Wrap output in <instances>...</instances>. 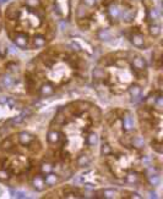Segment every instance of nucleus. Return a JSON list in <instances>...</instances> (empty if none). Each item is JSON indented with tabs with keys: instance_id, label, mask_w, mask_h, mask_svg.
Returning a JSON list of instances; mask_svg holds the SVG:
<instances>
[{
	"instance_id": "f257e3e1",
	"label": "nucleus",
	"mask_w": 163,
	"mask_h": 199,
	"mask_svg": "<svg viewBox=\"0 0 163 199\" xmlns=\"http://www.w3.org/2000/svg\"><path fill=\"white\" fill-rule=\"evenodd\" d=\"M108 16L113 22H117L120 18V9L117 4H110L108 8Z\"/></svg>"
},
{
	"instance_id": "f03ea898",
	"label": "nucleus",
	"mask_w": 163,
	"mask_h": 199,
	"mask_svg": "<svg viewBox=\"0 0 163 199\" xmlns=\"http://www.w3.org/2000/svg\"><path fill=\"white\" fill-rule=\"evenodd\" d=\"M14 43L16 44V47L21 48V49H25L27 48V43H28V38L25 33H19L14 37Z\"/></svg>"
},
{
	"instance_id": "7ed1b4c3",
	"label": "nucleus",
	"mask_w": 163,
	"mask_h": 199,
	"mask_svg": "<svg viewBox=\"0 0 163 199\" xmlns=\"http://www.w3.org/2000/svg\"><path fill=\"white\" fill-rule=\"evenodd\" d=\"M131 65H133L134 70H136V71H144V70L146 69V66H147L146 60H145L142 56H136V57L133 60Z\"/></svg>"
},
{
	"instance_id": "20e7f679",
	"label": "nucleus",
	"mask_w": 163,
	"mask_h": 199,
	"mask_svg": "<svg viewBox=\"0 0 163 199\" xmlns=\"http://www.w3.org/2000/svg\"><path fill=\"white\" fill-rule=\"evenodd\" d=\"M123 128L126 132L134 129V120H133L131 115H130V113H126L123 117Z\"/></svg>"
},
{
	"instance_id": "39448f33",
	"label": "nucleus",
	"mask_w": 163,
	"mask_h": 199,
	"mask_svg": "<svg viewBox=\"0 0 163 199\" xmlns=\"http://www.w3.org/2000/svg\"><path fill=\"white\" fill-rule=\"evenodd\" d=\"M130 41H131V43H133L136 48H144L145 37L141 34V33H134V34L130 37Z\"/></svg>"
},
{
	"instance_id": "423d86ee",
	"label": "nucleus",
	"mask_w": 163,
	"mask_h": 199,
	"mask_svg": "<svg viewBox=\"0 0 163 199\" xmlns=\"http://www.w3.org/2000/svg\"><path fill=\"white\" fill-rule=\"evenodd\" d=\"M32 184H33V187H35V189H36V191H38V192L43 191V189H44V187H46L44 177H43V176H41V175L35 176V177H33V181H32Z\"/></svg>"
},
{
	"instance_id": "0eeeda50",
	"label": "nucleus",
	"mask_w": 163,
	"mask_h": 199,
	"mask_svg": "<svg viewBox=\"0 0 163 199\" xmlns=\"http://www.w3.org/2000/svg\"><path fill=\"white\" fill-rule=\"evenodd\" d=\"M39 93L43 96H50L54 93V86L52 83H44L41 88H39Z\"/></svg>"
},
{
	"instance_id": "6e6552de",
	"label": "nucleus",
	"mask_w": 163,
	"mask_h": 199,
	"mask_svg": "<svg viewBox=\"0 0 163 199\" xmlns=\"http://www.w3.org/2000/svg\"><path fill=\"white\" fill-rule=\"evenodd\" d=\"M33 139H35V137L32 136L31 133H28V132H21V133L19 135V141H20V143L23 144V145L29 144Z\"/></svg>"
},
{
	"instance_id": "1a4fd4ad",
	"label": "nucleus",
	"mask_w": 163,
	"mask_h": 199,
	"mask_svg": "<svg viewBox=\"0 0 163 199\" xmlns=\"http://www.w3.org/2000/svg\"><path fill=\"white\" fill-rule=\"evenodd\" d=\"M44 182H46V184L47 186H49V187H52V186H55L58 182H59V176L56 175V174H48V175H46L44 176Z\"/></svg>"
},
{
	"instance_id": "9d476101",
	"label": "nucleus",
	"mask_w": 163,
	"mask_h": 199,
	"mask_svg": "<svg viewBox=\"0 0 163 199\" xmlns=\"http://www.w3.org/2000/svg\"><path fill=\"white\" fill-rule=\"evenodd\" d=\"M120 17L125 22H130V21H133L134 17H135V11L134 10H129V9H126L124 11L120 10Z\"/></svg>"
},
{
	"instance_id": "9b49d317",
	"label": "nucleus",
	"mask_w": 163,
	"mask_h": 199,
	"mask_svg": "<svg viewBox=\"0 0 163 199\" xmlns=\"http://www.w3.org/2000/svg\"><path fill=\"white\" fill-rule=\"evenodd\" d=\"M14 84V78L10 75H3L2 78H0V86L4 88H9Z\"/></svg>"
},
{
	"instance_id": "f8f14e48",
	"label": "nucleus",
	"mask_w": 163,
	"mask_h": 199,
	"mask_svg": "<svg viewBox=\"0 0 163 199\" xmlns=\"http://www.w3.org/2000/svg\"><path fill=\"white\" fill-rule=\"evenodd\" d=\"M47 139L49 143L52 144H55L60 141V133L58 131H49L48 132V135H47Z\"/></svg>"
},
{
	"instance_id": "ddd939ff",
	"label": "nucleus",
	"mask_w": 163,
	"mask_h": 199,
	"mask_svg": "<svg viewBox=\"0 0 163 199\" xmlns=\"http://www.w3.org/2000/svg\"><path fill=\"white\" fill-rule=\"evenodd\" d=\"M97 37H98V39H101L103 42H109L112 39V34H110V32L108 29H100L98 33H97Z\"/></svg>"
},
{
	"instance_id": "4468645a",
	"label": "nucleus",
	"mask_w": 163,
	"mask_h": 199,
	"mask_svg": "<svg viewBox=\"0 0 163 199\" xmlns=\"http://www.w3.org/2000/svg\"><path fill=\"white\" fill-rule=\"evenodd\" d=\"M90 161H91V159H90V156H88L87 154H81V155L77 158V160H76L77 165H79V166H81V168L88 166Z\"/></svg>"
},
{
	"instance_id": "2eb2a0df",
	"label": "nucleus",
	"mask_w": 163,
	"mask_h": 199,
	"mask_svg": "<svg viewBox=\"0 0 163 199\" xmlns=\"http://www.w3.org/2000/svg\"><path fill=\"white\" fill-rule=\"evenodd\" d=\"M131 147H135L138 149H142L145 147V141L142 137H131Z\"/></svg>"
},
{
	"instance_id": "dca6fc26",
	"label": "nucleus",
	"mask_w": 163,
	"mask_h": 199,
	"mask_svg": "<svg viewBox=\"0 0 163 199\" xmlns=\"http://www.w3.org/2000/svg\"><path fill=\"white\" fill-rule=\"evenodd\" d=\"M129 93H130V96H131V98H139V96L141 95V87L138 86V84L130 86Z\"/></svg>"
},
{
	"instance_id": "f3484780",
	"label": "nucleus",
	"mask_w": 163,
	"mask_h": 199,
	"mask_svg": "<svg viewBox=\"0 0 163 199\" xmlns=\"http://www.w3.org/2000/svg\"><path fill=\"white\" fill-rule=\"evenodd\" d=\"M46 43H47V39H46L44 36L38 34V36H36V37L33 38V45H35L36 48H42V47L46 45Z\"/></svg>"
},
{
	"instance_id": "a211bd4d",
	"label": "nucleus",
	"mask_w": 163,
	"mask_h": 199,
	"mask_svg": "<svg viewBox=\"0 0 163 199\" xmlns=\"http://www.w3.org/2000/svg\"><path fill=\"white\" fill-rule=\"evenodd\" d=\"M125 180H126L127 183H131V184L133 183H138L139 182V175L135 171H130V172H127Z\"/></svg>"
},
{
	"instance_id": "6ab92c4d",
	"label": "nucleus",
	"mask_w": 163,
	"mask_h": 199,
	"mask_svg": "<svg viewBox=\"0 0 163 199\" xmlns=\"http://www.w3.org/2000/svg\"><path fill=\"white\" fill-rule=\"evenodd\" d=\"M100 193H101L102 197L106 198V199H113V198H115V195H117V191H114V189H112V188L103 189V191H101Z\"/></svg>"
},
{
	"instance_id": "aec40b11",
	"label": "nucleus",
	"mask_w": 163,
	"mask_h": 199,
	"mask_svg": "<svg viewBox=\"0 0 163 199\" xmlns=\"http://www.w3.org/2000/svg\"><path fill=\"white\" fill-rule=\"evenodd\" d=\"M19 16H20V10L14 9L12 6L9 8V10H8V12H6V17H8V18H10V20H16V18H19Z\"/></svg>"
},
{
	"instance_id": "412c9836",
	"label": "nucleus",
	"mask_w": 163,
	"mask_h": 199,
	"mask_svg": "<svg viewBox=\"0 0 163 199\" xmlns=\"http://www.w3.org/2000/svg\"><path fill=\"white\" fill-rule=\"evenodd\" d=\"M86 143L88 145H96L97 143H98V136H97L96 133H90L87 137H86Z\"/></svg>"
},
{
	"instance_id": "4be33fe9",
	"label": "nucleus",
	"mask_w": 163,
	"mask_h": 199,
	"mask_svg": "<svg viewBox=\"0 0 163 199\" xmlns=\"http://www.w3.org/2000/svg\"><path fill=\"white\" fill-rule=\"evenodd\" d=\"M53 165L52 164H49V162H43L42 165H41V172L43 174V175H48V174H50L52 171H53Z\"/></svg>"
},
{
	"instance_id": "5701e85b",
	"label": "nucleus",
	"mask_w": 163,
	"mask_h": 199,
	"mask_svg": "<svg viewBox=\"0 0 163 199\" xmlns=\"http://www.w3.org/2000/svg\"><path fill=\"white\" fill-rule=\"evenodd\" d=\"M148 31H150V34L152 37H158L161 34V27L158 24H156V23L155 24H151L148 27Z\"/></svg>"
},
{
	"instance_id": "b1692460",
	"label": "nucleus",
	"mask_w": 163,
	"mask_h": 199,
	"mask_svg": "<svg viewBox=\"0 0 163 199\" xmlns=\"http://www.w3.org/2000/svg\"><path fill=\"white\" fill-rule=\"evenodd\" d=\"M148 183H150L151 186H153V187L158 186V184L161 183V178H159V176H158L157 174H152V175H150V176H148Z\"/></svg>"
},
{
	"instance_id": "393cba45",
	"label": "nucleus",
	"mask_w": 163,
	"mask_h": 199,
	"mask_svg": "<svg viewBox=\"0 0 163 199\" xmlns=\"http://www.w3.org/2000/svg\"><path fill=\"white\" fill-rule=\"evenodd\" d=\"M92 76H93V78H96V80H102V78H104V76H106V72H104V70H102V69H94L93 72H92Z\"/></svg>"
},
{
	"instance_id": "a878e982",
	"label": "nucleus",
	"mask_w": 163,
	"mask_h": 199,
	"mask_svg": "<svg viewBox=\"0 0 163 199\" xmlns=\"http://www.w3.org/2000/svg\"><path fill=\"white\" fill-rule=\"evenodd\" d=\"M147 18L151 20V21H156V20H158V18H159V12H158V10H157V9H151V10L148 11Z\"/></svg>"
},
{
	"instance_id": "bb28decb",
	"label": "nucleus",
	"mask_w": 163,
	"mask_h": 199,
	"mask_svg": "<svg viewBox=\"0 0 163 199\" xmlns=\"http://www.w3.org/2000/svg\"><path fill=\"white\" fill-rule=\"evenodd\" d=\"M101 154L103 156H107V155H110L112 154V148L108 143H103L102 147H101Z\"/></svg>"
},
{
	"instance_id": "cd10ccee",
	"label": "nucleus",
	"mask_w": 163,
	"mask_h": 199,
	"mask_svg": "<svg viewBox=\"0 0 163 199\" xmlns=\"http://www.w3.org/2000/svg\"><path fill=\"white\" fill-rule=\"evenodd\" d=\"M156 99H157V95L156 94H151V95H148L145 99V103H146L147 106H153L155 103H156Z\"/></svg>"
},
{
	"instance_id": "c85d7f7f",
	"label": "nucleus",
	"mask_w": 163,
	"mask_h": 199,
	"mask_svg": "<svg viewBox=\"0 0 163 199\" xmlns=\"http://www.w3.org/2000/svg\"><path fill=\"white\" fill-rule=\"evenodd\" d=\"M87 16V10L83 8V4H80L77 8V17L79 18H85Z\"/></svg>"
},
{
	"instance_id": "c756f323",
	"label": "nucleus",
	"mask_w": 163,
	"mask_h": 199,
	"mask_svg": "<svg viewBox=\"0 0 163 199\" xmlns=\"http://www.w3.org/2000/svg\"><path fill=\"white\" fill-rule=\"evenodd\" d=\"M23 121V117L20 115V116H15V117H12L11 120H9L8 122H6V126H9V125H17V123H21Z\"/></svg>"
},
{
	"instance_id": "7c9ffc66",
	"label": "nucleus",
	"mask_w": 163,
	"mask_h": 199,
	"mask_svg": "<svg viewBox=\"0 0 163 199\" xmlns=\"http://www.w3.org/2000/svg\"><path fill=\"white\" fill-rule=\"evenodd\" d=\"M28 8H38L41 5V0H25Z\"/></svg>"
},
{
	"instance_id": "2f4dec72",
	"label": "nucleus",
	"mask_w": 163,
	"mask_h": 199,
	"mask_svg": "<svg viewBox=\"0 0 163 199\" xmlns=\"http://www.w3.org/2000/svg\"><path fill=\"white\" fill-rule=\"evenodd\" d=\"M10 193L12 194V197H16V198H20V199L26 198V193L20 192V191H14V189H10Z\"/></svg>"
},
{
	"instance_id": "473e14b6",
	"label": "nucleus",
	"mask_w": 163,
	"mask_h": 199,
	"mask_svg": "<svg viewBox=\"0 0 163 199\" xmlns=\"http://www.w3.org/2000/svg\"><path fill=\"white\" fill-rule=\"evenodd\" d=\"M6 67H8L11 72H17V71H19V65H16L15 62H9Z\"/></svg>"
},
{
	"instance_id": "72a5a7b5",
	"label": "nucleus",
	"mask_w": 163,
	"mask_h": 199,
	"mask_svg": "<svg viewBox=\"0 0 163 199\" xmlns=\"http://www.w3.org/2000/svg\"><path fill=\"white\" fill-rule=\"evenodd\" d=\"M97 0H82V4L83 5H86V6H88V8H92V6H94V5H97Z\"/></svg>"
},
{
	"instance_id": "f704fd0d",
	"label": "nucleus",
	"mask_w": 163,
	"mask_h": 199,
	"mask_svg": "<svg viewBox=\"0 0 163 199\" xmlns=\"http://www.w3.org/2000/svg\"><path fill=\"white\" fill-rule=\"evenodd\" d=\"M9 177H10V175H9V172L6 170H0V180H2V181H6Z\"/></svg>"
},
{
	"instance_id": "c9c22d12",
	"label": "nucleus",
	"mask_w": 163,
	"mask_h": 199,
	"mask_svg": "<svg viewBox=\"0 0 163 199\" xmlns=\"http://www.w3.org/2000/svg\"><path fill=\"white\" fill-rule=\"evenodd\" d=\"M32 115V110L29 109V108H26V109H23L22 110V113H21V116L25 119V117H28V116H31Z\"/></svg>"
},
{
	"instance_id": "e433bc0d",
	"label": "nucleus",
	"mask_w": 163,
	"mask_h": 199,
	"mask_svg": "<svg viewBox=\"0 0 163 199\" xmlns=\"http://www.w3.org/2000/svg\"><path fill=\"white\" fill-rule=\"evenodd\" d=\"M79 24L81 26V27H88V24H90V22H88V20L87 18H80L79 20Z\"/></svg>"
},
{
	"instance_id": "4c0bfd02",
	"label": "nucleus",
	"mask_w": 163,
	"mask_h": 199,
	"mask_svg": "<svg viewBox=\"0 0 163 199\" xmlns=\"http://www.w3.org/2000/svg\"><path fill=\"white\" fill-rule=\"evenodd\" d=\"M2 147H3V149H5V150H9L11 147H12V143H11V141H5L3 144H2Z\"/></svg>"
},
{
	"instance_id": "58836bf2",
	"label": "nucleus",
	"mask_w": 163,
	"mask_h": 199,
	"mask_svg": "<svg viewBox=\"0 0 163 199\" xmlns=\"http://www.w3.org/2000/svg\"><path fill=\"white\" fill-rule=\"evenodd\" d=\"M80 194L79 193H74V192H66L65 193V198H79Z\"/></svg>"
},
{
	"instance_id": "ea45409f",
	"label": "nucleus",
	"mask_w": 163,
	"mask_h": 199,
	"mask_svg": "<svg viewBox=\"0 0 163 199\" xmlns=\"http://www.w3.org/2000/svg\"><path fill=\"white\" fill-rule=\"evenodd\" d=\"M70 47H71V48H73V50H75V51H80V50H81V47H80V45H79V43H76L75 41H74V42H71Z\"/></svg>"
},
{
	"instance_id": "a19ab883",
	"label": "nucleus",
	"mask_w": 163,
	"mask_h": 199,
	"mask_svg": "<svg viewBox=\"0 0 163 199\" xmlns=\"http://www.w3.org/2000/svg\"><path fill=\"white\" fill-rule=\"evenodd\" d=\"M145 174H146L147 176H150V175H152V174H156V169H155L153 166H148V168L145 170Z\"/></svg>"
},
{
	"instance_id": "79ce46f5",
	"label": "nucleus",
	"mask_w": 163,
	"mask_h": 199,
	"mask_svg": "<svg viewBox=\"0 0 163 199\" xmlns=\"http://www.w3.org/2000/svg\"><path fill=\"white\" fill-rule=\"evenodd\" d=\"M6 104H8L10 108H15V106H16V102L12 98H8V102H6Z\"/></svg>"
},
{
	"instance_id": "37998d69",
	"label": "nucleus",
	"mask_w": 163,
	"mask_h": 199,
	"mask_svg": "<svg viewBox=\"0 0 163 199\" xmlns=\"http://www.w3.org/2000/svg\"><path fill=\"white\" fill-rule=\"evenodd\" d=\"M152 148H155V149H156V152L162 153V149H161V143H158V144H152Z\"/></svg>"
},
{
	"instance_id": "c03bdc74",
	"label": "nucleus",
	"mask_w": 163,
	"mask_h": 199,
	"mask_svg": "<svg viewBox=\"0 0 163 199\" xmlns=\"http://www.w3.org/2000/svg\"><path fill=\"white\" fill-rule=\"evenodd\" d=\"M8 98L6 96H0V104H6Z\"/></svg>"
},
{
	"instance_id": "a18cd8bd",
	"label": "nucleus",
	"mask_w": 163,
	"mask_h": 199,
	"mask_svg": "<svg viewBox=\"0 0 163 199\" xmlns=\"http://www.w3.org/2000/svg\"><path fill=\"white\" fill-rule=\"evenodd\" d=\"M85 188H86L87 191H92V189L94 188V186H93V184H91V183H88V184H85Z\"/></svg>"
},
{
	"instance_id": "49530a36",
	"label": "nucleus",
	"mask_w": 163,
	"mask_h": 199,
	"mask_svg": "<svg viewBox=\"0 0 163 199\" xmlns=\"http://www.w3.org/2000/svg\"><path fill=\"white\" fill-rule=\"evenodd\" d=\"M131 198H138V199H140L141 195H140L139 193H133V194H131Z\"/></svg>"
},
{
	"instance_id": "de8ad7c7",
	"label": "nucleus",
	"mask_w": 163,
	"mask_h": 199,
	"mask_svg": "<svg viewBox=\"0 0 163 199\" xmlns=\"http://www.w3.org/2000/svg\"><path fill=\"white\" fill-rule=\"evenodd\" d=\"M150 198H157V193L156 192H150Z\"/></svg>"
},
{
	"instance_id": "09e8293b",
	"label": "nucleus",
	"mask_w": 163,
	"mask_h": 199,
	"mask_svg": "<svg viewBox=\"0 0 163 199\" xmlns=\"http://www.w3.org/2000/svg\"><path fill=\"white\" fill-rule=\"evenodd\" d=\"M117 64H118L119 66H124V65H125V61H124V60H120V61H118Z\"/></svg>"
},
{
	"instance_id": "8fccbe9b",
	"label": "nucleus",
	"mask_w": 163,
	"mask_h": 199,
	"mask_svg": "<svg viewBox=\"0 0 163 199\" xmlns=\"http://www.w3.org/2000/svg\"><path fill=\"white\" fill-rule=\"evenodd\" d=\"M8 0H0V3H6Z\"/></svg>"
},
{
	"instance_id": "3c124183",
	"label": "nucleus",
	"mask_w": 163,
	"mask_h": 199,
	"mask_svg": "<svg viewBox=\"0 0 163 199\" xmlns=\"http://www.w3.org/2000/svg\"><path fill=\"white\" fill-rule=\"evenodd\" d=\"M0 27H2V18H0Z\"/></svg>"
}]
</instances>
